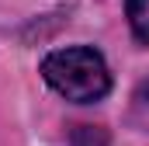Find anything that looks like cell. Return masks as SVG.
<instances>
[{
	"label": "cell",
	"mask_w": 149,
	"mask_h": 146,
	"mask_svg": "<svg viewBox=\"0 0 149 146\" xmlns=\"http://www.w3.org/2000/svg\"><path fill=\"white\" fill-rule=\"evenodd\" d=\"M42 77L56 94L76 105H94L111 91V70L104 56L90 45H70L49 52L42 59Z\"/></svg>",
	"instance_id": "6da1fadb"
},
{
	"label": "cell",
	"mask_w": 149,
	"mask_h": 146,
	"mask_svg": "<svg viewBox=\"0 0 149 146\" xmlns=\"http://www.w3.org/2000/svg\"><path fill=\"white\" fill-rule=\"evenodd\" d=\"M70 143L73 146H108V132L101 125H76Z\"/></svg>",
	"instance_id": "3957f363"
},
{
	"label": "cell",
	"mask_w": 149,
	"mask_h": 146,
	"mask_svg": "<svg viewBox=\"0 0 149 146\" xmlns=\"http://www.w3.org/2000/svg\"><path fill=\"white\" fill-rule=\"evenodd\" d=\"M125 14H128L132 35L149 45V0H125Z\"/></svg>",
	"instance_id": "7a4b0ae2"
}]
</instances>
